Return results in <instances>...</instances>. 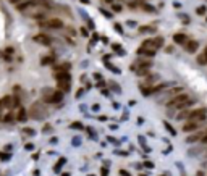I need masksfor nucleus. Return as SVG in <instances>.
I'll return each instance as SVG.
<instances>
[{"instance_id":"1a4fd4ad","label":"nucleus","mask_w":207,"mask_h":176,"mask_svg":"<svg viewBox=\"0 0 207 176\" xmlns=\"http://www.w3.org/2000/svg\"><path fill=\"white\" fill-rule=\"evenodd\" d=\"M173 42L180 44V45H185V44L188 42V36L183 34V33H176V34H173Z\"/></svg>"},{"instance_id":"5701e85b","label":"nucleus","mask_w":207,"mask_h":176,"mask_svg":"<svg viewBox=\"0 0 207 176\" xmlns=\"http://www.w3.org/2000/svg\"><path fill=\"white\" fill-rule=\"evenodd\" d=\"M204 55H206V57H207V47H206V50H204Z\"/></svg>"},{"instance_id":"4468645a","label":"nucleus","mask_w":207,"mask_h":176,"mask_svg":"<svg viewBox=\"0 0 207 176\" xmlns=\"http://www.w3.org/2000/svg\"><path fill=\"white\" fill-rule=\"evenodd\" d=\"M197 63H201V65H206V63H207V57H206L204 53L197 55Z\"/></svg>"},{"instance_id":"6e6552de","label":"nucleus","mask_w":207,"mask_h":176,"mask_svg":"<svg viewBox=\"0 0 207 176\" xmlns=\"http://www.w3.org/2000/svg\"><path fill=\"white\" fill-rule=\"evenodd\" d=\"M197 129H199V121H191V120H188V123L183 125V131H185V133H191V131H197Z\"/></svg>"},{"instance_id":"0eeeda50","label":"nucleus","mask_w":207,"mask_h":176,"mask_svg":"<svg viewBox=\"0 0 207 176\" xmlns=\"http://www.w3.org/2000/svg\"><path fill=\"white\" fill-rule=\"evenodd\" d=\"M31 115H33V118H42L45 115V110H42V107L39 103H34L31 107Z\"/></svg>"},{"instance_id":"7ed1b4c3","label":"nucleus","mask_w":207,"mask_h":176,"mask_svg":"<svg viewBox=\"0 0 207 176\" xmlns=\"http://www.w3.org/2000/svg\"><path fill=\"white\" fill-rule=\"evenodd\" d=\"M188 102H189V95L185 94V92H181V94L175 95L172 100H168L167 105H168L170 108H185V107L188 105Z\"/></svg>"},{"instance_id":"f257e3e1","label":"nucleus","mask_w":207,"mask_h":176,"mask_svg":"<svg viewBox=\"0 0 207 176\" xmlns=\"http://www.w3.org/2000/svg\"><path fill=\"white\" fill-rule=\"evenodd\" d=\"M164 45V37H155V39H147L142 42V45L139 47V53L144 57H154L155 52Z\"/></svg>"},{"instance_id":"aec40b11","label":"nucleus","mask_w":207,"mask_h":176,"mask_svg":"<svg viewBox=\"0 0 207 176\" xmlns=\"http://www.w3.org/2000/svg\"><path fill=\"white\" fill-rule=\"evenodd\" d=\"M8 158V155H5V154H0V160H7Z\"/></svg>"},{"instance_id":"f8f14e48","label":"nucleus","mask_w":207,"mask_h":176,"mask_svg":"<svg viewBox=\"0 0 207 176\" xmlns=\"http://www.w3.org/2000/svg\"><path fill=\"white\" fill-rule=\"evenodd\" d=\"M16 120H18V121H26V110L23 108V107H19L18 115H16Z\"/></svg>"},{"instance_id":"412c9836","label":"nucleus","mask_w":207,"mask_h":176,"mask_svg":"<svg viewBox=\"0 0 207 176\" xmlns=\"http://www.w3.org/2000/svg\"><path fill=\"white\" fill-rule=\"evenodd\" d=\"M73 128H78V129H81V128H83V126H81V125H79V123H74V125H73Z\"/></svg>"},{"instance_id":"39448f33","label":"nucleus","mask_w":207,"mask_h":176,"mask_svg":"<svg viewBox=\"0 0 207 176\" xmlns=\"http://www.w3.org/2000/svg\"><path fill=\"white\" fill-rule=\"evenodd\" d=\"M207 118V111L206 108H196V110H191V113H189V117L188 120H191V121H204V120Z\"/></svg>"},{"instance_id":"423d86ee","label":"nucleus","mask_w":207,"mask_h":176,"mask_svg":"<svg viewBox=\"0 0 207 176\" xmlns=\"http://www.w3.org/2000/svg\"><path fill=\"white\" fill-rule=\"evenodd\" d=\"M33 41L37 42V44H42V45H50L52 44V39L49 37V36H45V34H36L33 37Z\"/></svg>"},{"instance_id":"a211bd4d","label":"nucleus","mask_w":207,"mask_h":176,"mask_svg":"<svg viewBox=\"0 0 207 176\" xmlns=\"http://www.w3.org/2000/svg\"><path fill=\"white\" fill-rule=\"evenodd\" d=\"M25 133H26V134H34V129H29V128H26Z\"/></svg>"},{"instance_id":"f03ea898","label":"nucleus","mask_w":207,"mask_h":176,"mask_svg":"<svg viewBox=\"0 0 207 176\" xmlns=\"http://www.w3.org/2000/svg\"><path fill=\"white\" fill-rule=\"evenodd\" d=\"M57 86L58 89L63 91V92H66V91H70L71 87V76L68 71H58L57 73Z\"/></svg>"},{"instance_id":"9d476101","label":"nucleus","mask_w":207,"mask_h":176,"mask_svg":"<svg viewBox=\"0 0 207 176\" xmlns=\"http://www.w3.org/2000/svg\"><path fill=\"white\" fill-rule=\"evenodd\" d=\"M134 71H136L138 76H147L150 73V66H138L134 68Z\"/></svg>"},{"instance_id":"f3484780","label":"nucleus","mask_w":207,"mask_h":176,"mask_svg":"<svg viewBox=\"0 0 207 176\" xmlns=\"http://www.w3.org/2000/svg\"><path fill=\"white\" fill-rule=\"evenodd\" d=\"M8 2L11 3V5H18V3H21V2H25V0H8Z\"/></svg>"},{"instance_id":"6ab92c4d","label":"nucleus","mask_w":207,"mask_h":176,"mask_svg":"<svg viewBox=\"0 0 207 176\" xmlns=\"http://www.w3.org/2000/svg\"><path fill=\"white\" fill-rule=\"evenodd\" d=\"M201 142H202V144H207V133L204 134V137L201 139Z\"/></svg>"},{"instance_id":"2eb2a0df","label":"nucleus","mask_w":207,"mask_h":176,"mask_svg":"<svg viewBox=\"0 0 207 176\" xmlns=\"http://www.w3.org/2000/svg\"><path fill=\"white\" fill-rule=\"evenodd\" d=\"M189 113H191L189 110L183 111V113H180V115H178V120H183V118H188V117H189Z\"/></svg>"},{"instance_id":"4be33fe9","label":"nucleus","mask_w":207,"mask_h":176,"mask_svg":"<svg viewBox=\"0 0 207 176\" xmlns=\"http://www.w3.org/2000/svg\"><path fill=\"white\" fill-rule=\"evenodd\" d=\"M107 175H109V171H107V170H102V176H107Z\"/></svg>"},{"instance_id":"dca6fc26","label":"nucleus","mask_w":207,"mask_h":176,"mask_svg":"<svg viewBox=\"0 0 207 176\" xmlns=\"http://www.w3.org/2000/svg\"><path fill=\"white\" fill-rule=\"evenodd\" d=\"M197 13H199V15H204V13H206V7H199V8H197Z\"/></svg>"},{"instance_id":"20e7f679","label":"nucleus","mask_w":207,"mask_h":176,"mask_svg":"<svg viewBox=\"0 0 207 176\" xmlns=\"http://www.w3.org/2000/svg\"><path fill=\"white\" fill-rule=\"evenodd\" d=\"M42 27H49V29H62L63 27V21L60 18H49V19H44L41 21Z\"/></svg>"},{"instance_id":"9b49d317","label":"nucleus","mask_w":207,"mask_h":176,"mask_svg":"<svg viewBox=\"0 0 207 176\" xmlns=\"http://www.w3.org/2000/svg\"><path fill=\"white\" fill-rule=\"evenodd\" d=\"M197 45H199V44H197L196 41H188V42L185 44V49L193 53V52H196V50H197Z\"/></svg>"},{"instance_id":"ddd939ff","label":"nucleus","mask_w":207,"mask_h":176,"mask_svg":"<svg viewBox=\"0 0 207 176\" xmlns=\"http://www.w3.org/2000/svg\"><path fill=\"white\" fill-rule=\"evenodd\" d=\"M54 57H44L42 60H41V63H42V65H50V63H54Z\"/></svg>"}]
</instances>
